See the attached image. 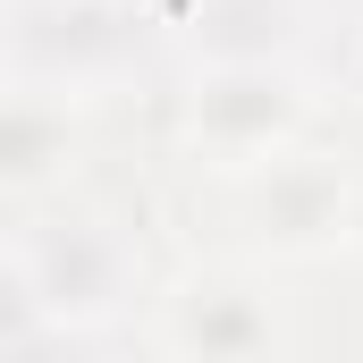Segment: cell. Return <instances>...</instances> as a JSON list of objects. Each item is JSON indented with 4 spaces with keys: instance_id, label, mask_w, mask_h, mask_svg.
Segmentation results:
<instances>
[{
    "instance_id": "cell-1",
    "label": "cell",
    "mask_w": 363,
    "mask_h": 363,
    "mask_svg": "<svg viewBox=\"0 0 363 363\" xmlns=\"http://www.w3.org/2000/svg\"><path fill=\"white\" fill-rule=\"evenodd\" d=\"M161 262H169V245L152 237L144 203H127L110 186H77L60 203L0 220V304L43 347L127 338Z\"/></svg>"
},
{
    "instance_id": "cell-2",
    "label": "cell",
    "mask_w": 363,
    "mask_h": 363,
    "mask_svg": "<svg viewBox=\"0 0 363 363\" xmlns=\"http://www.w3.org/2000/svg\"><path fill=\"white\" fill-rule=\"evenodd\" d=\"M161 161L194 186H228L338 127L347 85L330 60H194L161 77Z\"/></svg>"
},
{
    "instance_id": "cell-3",
    "label": "cell",
    "mask_w": 363,
    "mask_h": 363,
    "mask_svg": "<svg viewBox=\"0 0 363 363\" xmlns=\"http://www.w3.org/2000/svg\"><path fill=\"white\" fill-rule=\"evenodd\" d=\"M355 144L347 127L279 152L262 169L228 186H194L186 211L203 220L194 245L211 254H237V262H262V271L296 279V271H330L347 262V203H355Z\"/></svg>"
},
{
    "instance_id": "cell-4",
    "label": "cell",
    "mask_w": 363,
    "mask_h": 363,
    "mask_svg": "<svg viewBox=\"0 0 363 363\" xmlns=\"http://www.w3.org/2000/svg\"><path fill=\"white\" fill-rule=\"evenodd\" d=\"M127 338L144 363H313L296 287L211 245H178L161 262Z\"/></svg>"
},
{
    "instance_id": "cell-5",
    "label": "cell",
    "mask_w": 363,
    "mask_h": 363,
    "mask_svg": "<svg viewBox=\"0 0 363 363\" xmlns=\"http://www.w3.org/2000/svg\"><path fill=\"white\" fill-rule=\"evenodd\" d=\"M0 77L127 101L169 77V34L144 0H0Z\"/></svg>"
},
{
    "instance_id": "cell-6",
    "label": "cell",
    "mask_w": 363,
    "mask_h": 363,
    "mask_svg": "<svg viewBox=\"0 0 363 363\" xmlns=\"http://www.w3.org/2000/svg\"><path fill=\"white\" fill-rule=\"evenodd\" d=\"M101 118L110 101L0 77V220L60 203L77 186H101Z\"/></svg>"
},
{
    "instance_id": "cell-7",
    "label": "cell",
    "mask_w": 363,
    "mask_h": 363,
    "mask_svg": "<svg viewBox=\"0 0 363 363\" xmlns=\"http://www.w3.org/2000/svg\"><path fill=\"white\" fill-rule=\"evenodd\" d=\"M161 34H169V68H194V60H321L304 0H186Z\"/></svg>"
},
{
    "instance_id": "cell-8",
    "label": "cell",
    "mask_w": 363,
    "mask_h": 363,
    "mask_svg": "<svg viewBox=\"0 0 363 363\" xmlns=\"http://www.w3.org/2000/svg\"><path fill=\"white\" fill-rule=\"evenodd\" d=\"M304 9H313L321 60H330L338 77H355V68H363V0H304Z\"/></svg>"
},
{
    "instance_id": "cell-9",
    "label": "cell",
    "mask_w": 363,
    "mask_h": 363,
    "mask_svg": "<svg viewBox=\"0 0 363 363\" xmlns=\"http://www.w3.org/2000/svg\"><path fill=\"white\" fill-rule=\"evenodd\" d=\"M347 271H363V144H355V203H347Z\"/></svg>"
}]
</instances>
